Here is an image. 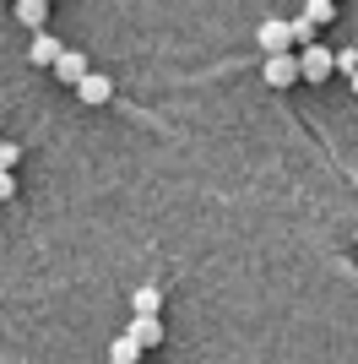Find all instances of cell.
<instances>
[{"mask_svg": "<svg viewBox=\"0 0 358 364\" xmlns=\"http://www.w3.org/2000/svg\"><path fill=\"white\" fill-rule=\"evenodd\" d=\"M255 49H261V55H293V28H288L283 16H266V22L255 28Z\"/></svg>", "mask_w": 358, "mask_h": 364, "instance_id": "1", "label": "cell"}, {"mask_svg": "<svg viewBox=\"0 0 358 364\" xmlns=\"http://www.w3.org/2000/svg\"><path fill=\"white\" fill-rule=\"evenodd\" d=\"M331 71H337V49H326V44L298 49V76H304V82H326Z\"/></svg>", "mask_w": 358, "mask_h": 364, "instance_id": "2", "label": "cell"}, {"mask_svg": "<svg viewBox=\"0 0 358 364\" xmlns=\"http://www.w3.org/2000/svg\"><path fill=\"white\" fill-rule=\"evenodd\" d=\"M261 76H266V87H293L298 82V55H266Z\"/></svg>", "mask_w": 358, "mask_h": 364, "instance_id": "3", "label": "cell"}, {"mask_svg": "<svg viewBox=\"0 0 358 364\" xmlns=\"http://www.w3.org/2000/svg\"><path fill=\"white\" fill-rule=\"evenodd\" d=\"M76 98L98 109V104H109V98H114V82H109L104 71H87V76H82V82H76Z\"/></svg>", "mask_w": 358, "mask_h": 364, "instance_id": "4", "label": "cell"}, {"mask_svg": "<svg viewBox=\"0 0 358 364\" xmlns=\"http://www.w3.org/2000/svg\"><path fill=\"white\" fill-rule=\"evenodd\" d=\"M125 337H136L141 348H158V343H163V316H131Z\"/></svg>", "mask_w": 358, "mask_h": 364, "instance_id": "5", "label": "cell"}, {"mask_svg": "<svg viewBox=\"0 0 358 364\" xmlns=\"http://www.w3.org/2000/svg\"><path fill=\"white\" fill-rule=\"evenodd\" d=\"M60 55H65V44H60L49 28H44V33H33V44H28V60H33V65H55Z\"/></svg>", "mask_w": 358, "mask_h": 364, "instance_id": "6", "label": "cell"}, {"mask_svg": "<svg viewBox=\"0 0 358 364\" xmlns=\"http://www.w3.org/2000/svg\"><path fill=\"white\" fill-rule=\"evenodd\" d=\"M11 16L22 22V28L44 33V22H49V0H11Z\"/></svg>", "mask_w": 358, "mask_h": 364, "instance_id": "7", "label": "cell"}, {"mask_svg": "<svg viewBox=\"0 0 358 364\" xmlns=\"http://www.w3.org/2000/svg\"><path fill=\"white\" fill-rule=\"evenodd\" d=\"M87 71H92V65H87V55H82V49H65V55L55 60V76L65 82V87H76V82H82Z\"/></svg>", "mask_w": 358, "mask_h": 364, "instance_id": "8", "label": "cell"}, {"mask_svg": "<svg viewBox=\"0 0 358 364\" xmlns=\"http://www.w3.org/2000/svg\"><path fill=\"white\" fill-rule=\"evenodd\" d=\"M131 310H136V316H158V310H163V294H158V283H141V289L131 294Z\"/></svg>", "mask_w": 358, "mask_h": 364, "instance_id": "9", "label": "cell"}, {"mask_svg": "<svg viewBox=\"0 0 358 364\" xmlns=\"http://www.w3.org/2000/svg\"><path fill=\"white\" fill-rule=\"evenodd\" d=\"M141 359V343H136V337H114V343H109V364H136Z\"/></svg>", "mask_w": 358, "mask_h": 364, "instance_id": "10", "label": "cell"}, {"mask_svg": "<svg viewBox=\"0 0 358 364\" xmlns=\"http://www.w3.org/2000/svg\"><path fill=\"white\" fill-rule=\"evenodd\" d=\"M342 11V6H337V0H304V16H310L315 28H320V22H331V16Z\"/></svg>", "mask_w": 358, "mask_h": 364, "instance_id": "11", "label": "cell"}, {"mask_svg": "<svg viewBox=\"0 0 358 364\" xmlns=\"http://www.w3.org/2000/svg\"><path fill=\"white\" fill-rule=\"evenodd\" d=\"M288 28H293V49H310L315 44V22H310V16H293Z\"/></svg>", "mask_w": 358, "mask_h": 364, "instance_id": "12", "label": "cell"}, {"mask_svg": "<svg viewBox=\"0 0 358 364\" xmlns=\"http://www.w3.org/2000/svg\"><path fill=\"white\" fill-rule=\"evenodd\" d=\"M16 158H22V141H0V168H16Z\"/></svg>", "mask_w": 358, "mask_h": 364, "instance_id": "13", "label": "cell"}, {"mask_svg": "<svg viewBox=\"0 0 358 364\" xmlns=\"http://www.w3.org/2000/svg\"><path fill=\"white\" fill-rule=\"evenodd\" d=\"M337 71H342V76L358 71V49H337Z\"/></svg>", "mask_w": 358, "mask_h": 364, "instance_id": "14", "label": "cell"}, {"mask_svg": "<svg viewBox=\"0 0 358 364\" xmlns=\"http://www.w3.org/2000/svg\"><path fill=\"white\" fill-rule=\"evenodd\" d=\"M16 196V180H11V168H0V201H11Z\"/></svg>", "mask_w": 358, "mask_h": 364, "instance_id": "15", "label": "cell"}, {"mask_svg": "<svg viewBox=\"0 0 358 364\" xmlns=\"http://www.w3.org/2000/svg\"><path fill=\"white\" fill-rule=\"evenodd\" d=\"M347 87H353V92H358V71H353V76H347Z\"/></svg>", "mask_w": 358, "mask_h": 364, "instance_id": "16", "label": "cell"}, {"mask_svg": "<svg viewBox=\"0 0 358 364\" xmlns=\"http://www.w3.org/2000/svg\"><path fill=\"white\" fill-rule=\"evenodd\" d=\"M337 6H342V0H337Z\"/></svg>", "mask_w": 358, "mask_h": 364, "instance_id": "17", "label": "cell"}]
</instances>
